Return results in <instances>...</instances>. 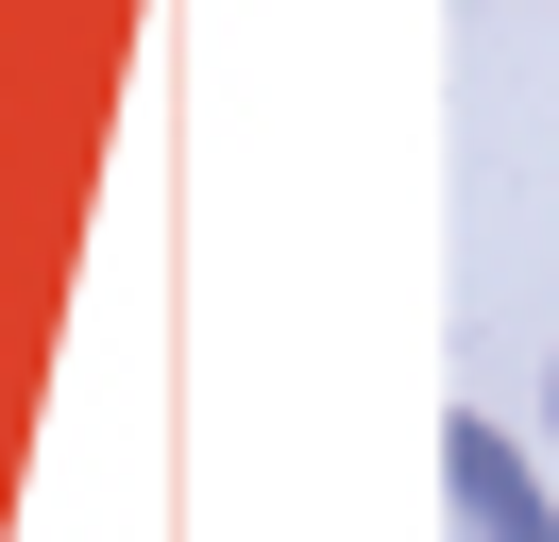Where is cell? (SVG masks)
<instances>
[{
  "instance_id": "6da1fadb",
  "label": "cell",
  "mask_w": 559,
  "mask_h": 542,
  "mask_svg": "<svg viewBox=\"0 0 559 542\" xmlns=\"http://www.w3.org/2000/svg\"><path fill=\"white\" fill-rule=\"evenodd\" d=\"M441 526H457V542H559L543 474H525V458H509V424H475V406L441 424Z\"/></svg>"
}]
</instances>
